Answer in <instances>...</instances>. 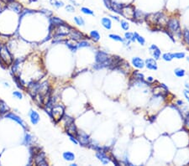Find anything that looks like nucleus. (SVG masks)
<instances>
[{
	"label": "nucleus",
	"instance_id": "obj_28",
	"mask_svg": "<svg viewBox=\"0 0 189 166\" xmlns=\"http://www.w3.org/2000/svg\"><path fill=\"white\" fill-rule=\"evenodd\" d=\"M174 73H175V75L177 77H183L184 76H185V71H184L183 69H182V68H177V69H175Z\"/></svg>",
	"mask_w": 189,
	"mask_h": 166
},
{
	"label": "nucleus",
	"instance_id": "obj_34",
	"mask_svg": "<svg viewBox=\"0 0 189 166\" xmlns=\"http://www.w3.org/2000/svg\"><path fill=\"white\" fill-rule=\"evenodd\" d=\"M81 11L85 14H88V15H93V11L92 10V9H90L88 8H86V7H83L82 9H81Z\"/></svg>",
	"mask_w": 189,
	"mask_h": 166
},
{
	"label": "nucleus",
	"instance_id": "obj_52",
	"mask_svg": "<svg viewBox=\"0 0 189 166\" xmlns=\"http://www.w3.org/2000/svg\"><path fill=\"white\" fill-rule=\"evenodd\" d=\"M147 82H154V78L151 77H149L147 78Z\"/></svg>",
	"mask_w": 189,
	"mask_h": 166
},
{
	"label": "nucleus",
	"instance_id": "obj_38",
	"mask_svg": "<svg viewBox=\"0 0 189 166\" xmlns=\"http://www.w3.org/2000/svg\"><path fill=\"white\" fill-rule=\"evenodd\" d=\"M66 45H67V46L68 47L69 49L72 52H76L77 49V45H73V44H70L68 41H66Z\"/></svg>",
	"mask_w": 189,
	"mask_h": 166
},
{
	"label": "nucleus",
	"instance_id": "obj_11",
	"mask_svg": "<svg viewBox=\"0 0 189 166\" xmlns=\"http://www.w3.org/2000/svg\"><path fill=\"white\" fill-rule=\"evenodd\" d=\"M68 35L72 40H80L83 39V35L81 32L73 30L72 28L71 29V30L69 32Z\"/></svg>",
	"mask_w": 189,
	"mask_h": 166
},
{
	"label": "nucleus",
	"instance_id": "obj_27",
	"mask_svg": "<svg viewBox=\"0 0 189 166\" xmlns=\"http://www.w3.org/2000/svg\"><path fill=\"white\" fill-rule=\"evenodd\" d=\"M125 38L126 40H129V41H135V35H134V33L127 32V33L125 34Z\"/></svg>",
	"mask_w": 189,
	"mask_h": 166
},
{
	"label": "nucleus",
	"instance_id": "obj_25",
	"mask_svg": "<svg viewBox=\"0 0 189 166\" xmlns=\"http://www.w3.org/2000/svg\"><path fill=\"white\" fill-rule=\"evenodd\" d=\"M90 36L95 41H98L100 40L99 33L97 31V30H93V31L90 32Z\"/></svg>",
	"mask_w": 189,
	"mask_h": 166
},
{
	"label": "nucleus",
	"instance_id": "obj_29",
	"mask_svg": "<svg viewBox=\"0 0 189 166\" xmlns=\"http://www.w3.org/2000/svg\"><path fill=\"white\" fill-rule=\"evenodd\" d=\"M32 141V136L30 134H25V139H24V144L25 145H29Z\"/></svg>",
	"mask_w": 189,
	"mask_h": 166
},
{
	"label": "nucleus",
	"instance_id": "obj_53",
	"mask_svg": "<svg viewBox=\"0 0 189 166\" xmlns=\"http://www.w3.org/2000/svg\"><path fill=\"white\" fill-rule=\"evenodd\" d=\"M110 17H111V18H113V19H115V20H117V21H119V18H118V17H117V16H114V15H110Z\"/></svg>",
	"mask_w": 189,
	"mask_h": 166
},
{
	"label": "nucleus",
	"instance_id": "obj_2",
	"mask_svg": "<svg viewBox=\"0 0 189 166\" xmlns=\"http://www.w3.org/2000/svg\"><path fill=\"white\" fill-rule=\"evenodd\" d=\"M51 118L56 122H59L61 119H62L64 116V108L62 105H56L53 106L52 108L51 109V112L49 113Z\"/></svg>",
	"mask_w": 189,
	"mask_h": 166
},
{
	"label": "nucleus",
	"instance_id": "obj_12",
	"mask_svg": "<svg viewBox=\"0 0 189 166\" xmlns=\"http://www.w3.org/2000/svg\"><path fill=\"white\" fill-rule=\"evenodd\" d=\"M145 66H146L148 69L150 70H157V63H156V60L153 59V58H149L146 60L145 61Z\"/></svg>",
	"mask_w": 189,
	"mask_h": 166
},
{
	"label": "nucleus",
	"instance_id": "obj_5",
	"mask_svg": "<svg viewBox=\"0 0 189 166\" xmlns=\"http://www.w3.org/2000/svg\"><path fill=\"white\" fill-rule=\"evenodd\" d=\"M76 139L78 141V144H80L82 146H88L89 144V136L86 133H84L83 131H77L76 134Z\"/></svg>",
	"mask_w": 189,
	"mask_h": 166
},
{
	"label": "nucleus",
	"instance_id": "obj_43",
	"mask_svg": "<svg viewBox=\"0 0 189 166\" xmlns=\"http://www.w3.org/2000/svg\"><path fill=\"white\" fill-rule=\"evenodd\" d=\"M66 10L67 11V12H71V13H72V12H75V9H74L73 6L71 5V4H69V5L66 6Z\"/></svg>",
	"mask_w": 189,
	"mask_h": 166
},
{
	"label": "nucleus",
	"instance_id": "obj_35",
	"mask_svg": "<svg viewBox=\"0 0 189 166\" xmlns=\"http://www.w3.org/2000/svg\"><path fill=\"white\" fill-rule=\"evenodd\" d=\"M74 21L76 22V24H77V25L83 26L84 24H85L83 19L82 17H75V18H74Z\"/></svg>",
	"mask_w": 189,
	"mask_h": 166
},
{
	"label": "nucleus",
	"instance_id": "obj_4",
	"mask_svg": "<svg viewBox=\"0 0 189 166\" xmlns=\"http://www.w3.org/2000/svg\"><path fill=\"white\" fill-rule=\"evenodd\" d=\"M167 28L169 29L170 32H172V33H177L178 35L180 36V24H179V21L176 18H171L169 19L167 22Z\"/></svg>",
	"mask_w": 189,
	"mask_h": 166
},
{
	"label": "nucleus",
	"instance_id": "obj_42",
	"mask_svg": "<svg viewBox=\"0 0 189 166\" xmlns=\"http://www.w3.org/2000/svg\"><path fill=\"white\" fill-rule=\"evenodd\" d=\"M14 80H15V82L17 84V86H18V87H20V88H23L24 87H23V85H22V83L20 82V78L19 77H15L14 78Z\"/></svg>",
	"mask_w": 189,
	"mask_h": 166
},
{
	"label": "nucleus",
	"instance_id": "obj_36",
	"mask_svg": "<svg viewBox=\"0 0 189 166\" xmlns=\"http://www.w3.org/2000/svg\"><path fill=\"white\" fill-rule=\"evenodd\" d=\"M120 25H121V27H122V29H123L124 30H128L130 29V25H129V23H128L127 21L121 20Z\"/></svg>",
	"mask_w": 189,
	"mask_h": 166
},
{
	"label": "nucleus",
	"instance_id": "obj_7",
	"mask_svg": "<svg viewBox=\"0 0 189 166\" xmlns=\"http://www.w3.org/2000/svg\"><path fill=\"white\" fill-rule=\"evenodd\" d=\"M35 163L36 165H42V166H47L48 164L46 160V156L45 154L40 152L37 154L35 155Z\"/></svg>",
	"mask_w": 189,
	"mask_h": 166
},
{
	"label": "nucleus",
	"instance_id": "obj_31",
	"mask_svg": "<svg viewBox=\"0 0 189 166\" xmlns=\"http://www.w3.org/2000/svg\"><path fill=\"white\" fill-rule=\"evenodd\" d=\"M62 118H64V121H65V126H67V125H69L70 123H74V118L69 117L67 115H66L65 117H63Z\"/></svg>",
	"mask_w": 189,
	"mask_h": 166
},
{
	"label": "nucleus",
	"instance_id": "obj_26",
	"mask_svg": "<svg viewBox=\"0 0 189 166\" xmlns=\"http://www.w3.org/2000/svg\"><path fill=\"white\" fill-rule=\"evenodd\" d=\"M134 35H135V40L138 41V43H139L140 45H145L146 40H145V39H144L143 37L140 36L138 33H134Z\"/></svg>",
	"mask_w": 189,
	"mask_h": 166
},
{
	"label": "nucleus",
	"instance_id": "obj_33",
	"mask_svg": "<svg viewBox=\"0 0 189 166\" xmlns=\"http://www.w3.org/2000/svg\"><path fill=\"white\" fill-rule=\"evenodd\" d=\"M51 3L52 4V5L56 6V8H61L64 6V3L59 0H51Z\"/></svg>",
	"mask_w": 189,
	"mask_h": 166
},
{
	"label": "nucleus",
	"instance_id": "obj_55",
	"mask_svg": "<svg viewBox=\"0 0 189 166\" xmlns=\"http://www.w3.org/2000/svg\"><path fill=\"white\" fill-rule=\"evenodd\" d=\"M5 2H7V3H9V2H12V1H15V0H4Z\"/></svg>",
	"mask_w": 189,
	"mask_h": 166
},
{
	"label": "nucleus",
	"instance_id": "obj_47",
	"mask_svg": "<svg viewBox=\"0 0 189 166\" xmlns=\"http://www.w3.org/2000/svg\"><path fill=\"white\" fill-rule=\"evenodd\" d=\"M183 94H184V97H186V99L188 101V102H189V90H188V89L184 90Z\"/></svg>",
	"mask_w": 189,
	"mask_h": 166
},
{
	"label": "nucleus",
	"instance_id": "obj_30",
	"mask_svg": "<svg viewBox=\"0 0 189 166\" xmlns=\"http://www.w3.org/2000/svg\"><path fill=\"white\" fill-rule=\"evenodd\" d=\"M109 38L115 40V41H119V42H124V39L121 38V36L118 35H114V34H111L109 35Z\"/></svg>",
	"mask_w": 189,
	"mask_h": 166
},
{
	"label": "nucleus",
	"instance_id": "obj_10",
	"mask_svg": "<svg viewBox=\"0 0 189 166\" xmlns=\"http://www.w3.org/2000/svg\"><path fill=\"white\" fill-rule=\"evenodd\" d=\"M109 58V55L104 51H98L95 55V61L96 63H103L106 61Z\"/></svg>",
	"mask_w": 189,
	"mask_h": 166
},
{
	"label": "nucleus",
	"instance_id": "obj_46",
	"mask_svg": "<svg viewBox=\"0 0 189 166\" xmlns=\"http://www.w3.org/2000/svg\"><path fill=\"white\" fill-rule=\"evenodd\" d=\"M13 95H14V97H16L17 98H19V99H21L22 97H23L22 94H21L20 92H13Z\"/></svg>",
	"mask_w": 189,
	"mask_h": 166
},
{
	"label": "nucleus",
	"instance_id": "obj_1",
	"mask_svg": "<svg viewBox=\"0 0 189 166\" xmlns=\"http://www.w3.org/2000/svg\"><path fill=\"white\" fill-rule=\"evenodd\" d=\"M0 59L2 61V62L6 66H10L12 65V63L14 62V60L11 56L10 52L5 45L0 47Z\"/></svg>",
	"mask_w": 189,
	"mask_h": 166
},
{
	"label": "nucleus",
	"instance_id": "obj_32",
	"mask_svg": "<svg viewBox=\"0 0 189 166\" xmlns=\"http://www.w3.org/2000/svg\"><path fill=\"white\" fill-rule=\"evenodd\" d=\"M172 58H176V59H183L185 57V53L183 52H177V53H173L172 54Z\"/></svg>",
	"mask_w": 189,
	"mask_h": 166
},
{
	"label": "nucleus",
	"instance_id": "obj_41",
	"mask_svg": "<svg viewBox=\"0 0 189 166\" xmlns=\"http://www.w3.org/2000/svg\"><path fill=\"white\" fill-rule=\"evenodd\" d=\"M104 3V5L106 8H108L109 9H111V4H112V0H103Z\"/></svg>",
	"mask_w": 189,
	"mask_h": 166
},
{
	"label": "nucleus",
	"instance_id": "obj_49",
	"mask_svg": "<svg viewBox=\"0 0 189 166\" xmlns=\"http://www.w3.org/2000/svg\"><path fill=\"white\" fill-rule=\"evenodd\" d=\"M125 165H130V166H133V165H132L131 163L129 161V160H128L127 158H125Z\"/></svg>",
	"mask_w": 189,
	"mask_h": 166
},
{
	"label": "nucleus",
	"instance_id": "obj_14",
	"mask_svg": "<svg viewBox=\"0 0 189 166\" xmlns=\"http://www.w3.org/2000/svg\"><path fill=\"white\" fill-rule=\"evenodd\" d=\"M123 6H124L123 4L117 3V2H115V1H112L110 10H112L113 12H114V13H117V14H121V10H122Z\"/></svg>",
	"mask_w": 189,
	"mask_h": 166
},
{
	"label": "nucleus",
	"instance_id": "obj_16",
	"mask_svg": "<svg viewBox=\"0 0 189 166\" xmlns=\"http://www.w3.org/2000/svg\"><path fill=\"white\" fill-rule=\"evenodd\" d=\"M66 129H67V134L69 135H72V136H75L76 137V134L77 133V127L74 123H70L67 126H66Z\"/></svg>",
	"mask_w": 189,
	"mask_h": 166
},
{
	"label": "nucleus",
	"instance_id": "obj_21",
	"mask_svg": "<svg viewBox=\"0 0 189 166\" xmlns=\"http://www.w3.org/2000/svg\"><path fill=\"white\" fill-rule=\"evenodd\" d=\"M101 22H102V25H103V26L104 27L105 29L110 30L111 28H112V22H111L110 19H109V18H103Z\"/></svg>",
	"mask_w": 189,
	"mask_h": 166
},
{
	"label": "nucleus",
	"instance_id": "obj_56",
	"mask_svg": "<svg viewBox=\"0 0 189 166\" xmlns=\"http://www.w3.org/2000/svg\"><path fill=\"white\" fill-rule=\"evenodd\" d=\"M71 166H77V164H72Z\"/></svg>",
	"mask_w": 189,
	"mask_h": 166
},
{
	"label": "nucleus",
	"instance_id": "obj_40",
	"mask_svg": "<svg viewBox=\"0 0 189 166\" xmlns=\"http://www.w3.org/2000/svg\"><path fill=\"white\" fill-rule=\"evenodd\" d=\"M89 46H90L89 43L87 41H84V40L79 42L78 45H77V47H78V48H83V47H89Z\"/></svg>",
	"mask_w": 189,
	"mask_h": 166
},
{
	"label": "nucleus",
	"instance_id": "obj_19",
	"mask_svg": "<svg viewBox=\"0 0 189 166\" xmlns=\"http://www.w3.org/2000/svg\"><path fill=\"white\" fill-rule=\"evenodd\" d=\"M30 121L34 125L37 124L40 121V116L35 111L30 110Z\"/></svg>",
	"mask_w": 189,
	"mask_h": 166
},
{
	"label": "nucleus",
	"instance_id": "obj_54",
	"mask_svg": "<svg viewBox=\"0 0 189 166\" xmlns=\"http://www.w3.org/2000/svg\"><path fill=\"white\" fill-rule=\"evenodd\" d=\"M185 87L189 90V82H186L185 83Z\"/></svg>",
	"mask_w": 189,
	"mask_h": 166
},
{
	"label": "nucleus",
	"instance_id": "obj_37",
	"mask_svg": "<svg viewBox=\"0 0 189 166\" xmlns=\"http://www.w3.org/2000/svg\"><path fill=\"white\" fill-rule=\"evenodd\" d=\"M162 59L166 61H171L173 58L172 56V54L171 53H165L162 56Z\"/></svg>",
	"mask_w": 189,
	"mask_h": 166
},
{
	"label": "nucleus",
	"instance_id": "obj_45",
	"mask_svg": "<svg viewBox=\"0 0 189 166\" xmlns=\"http://www.w3.org/2000/svg\"><path fill=\"white\" fill-rule=\"evenodd\" d=\"M69 137H70V140L72 141V143H74L75 144H78V141L77 140V139H76V137H75V136L69 135Z\"/></svg>",
	"mask_w": 189,
	"mask_h": 166
},
{
	"label": "nucleus",
	"instance_id": "obj_6",
	"mask_svg": "<svg viewBox=\"0 0 189 166\" xmlns=\"http://www.w3.org/2000/svg\"><path fill=\"white\" fill-rule=\"evenodd\" d=\"M163 15L162 13H156V14H146L145 19L147 21V23L151 25H157L160 19Z\"/></svg>",
	"mask_w": 189,
	"mask_h": 166
},
{
	"label": "nucleus",
	"instance_id": "obj_57",
	"mask_svg": "<svg viewBox=\"0 0 189 166\" xmlns=\"http://www.w3.org/2000/svg\"><path fill=\"white\" fill-rule=\"evenodd\" d=\"M187 61H188V62H189V57L187 58Z\"/></svg>",
	"mask_w": 189,
	"mask_h": 166
},
{
	"label": "nucleus",
	"instance_id": "obj_44",
	"mask_svg": "<svg viewBox=\"0 0 189 166\" xmlns=\"http://www.w3.org/2000/svg\"><path fill=\"white\" fill-rule=\"evenodd\" d=\"M41 12L43 13V14H45L46 15H47V16H51V14H52V12H51V10H48V9H41Z\"/></svg>",
	"mask_w": 189,
	"mask_h": 166
},
{
	"label": "nucleus",
	"instance_id": "obj_24",
	"mask_svg": "<svg viewBox=\"0 0 189 166\" xmlns=\"http://www.w3.org/2000/svg\"><path fill=\"white\" fill-rule=\"evenodd\" d=\"M134 79L135 81H144V75L142 73L139 72L138 71H135V72L133 73Z\"/></svg>",
	"mask_w": 189,
	"mask_h": 166
},
{
	"label": "nucleus",
	"instance_id": "obj_51",
	"mask_svg": "<svg viewBox=\"0 0 189 166\" xmlns=\"http://www.w3.org/2000/svg\"><path fill=\"white\" fill-rule=\"evenodd\" d=\"M113 162H114V165H117V166H119V162H118V161L116 160V159H115V158H114V159H113Z\"/></svg>",
	"mask_w": 189,
	"mask_h": 166
},
{
	"label": "nucleus",
	"instance_id": "obj_48",
	"mask_svg": "<svg viewBox=\"0 0 189 166\" xmlns=\"http://www.w3.org/2000/svg\"><path fill=\"white\" fill-rule=\"evenodd\" d=\"M185 126L189 128V113H188L187 117L185 118Z\"/></svg>",
	"mask_w": 189,
	"mask_h": 166
},
{
	"label": "nucleus",
	"instance_id": "obj_8",
	"mask_svg": "<svg viewBox=\"0 0 189 166\" xmlns=\"http://www.w3.org/2000/svg\"><path fill=\"white\" fill-rule=\"evenodd\" d=\"M96 157L101 161V163L103 165H108L111 161L110 157H109V156L106 154V153L103 152V151H97Z\"/></svg>",
	"mask_w": 189,
	"mask_h": 166
},
{
	"label": "nucleus",
	"instance_id": "obj_3",
	"mask_svg": "<svg viewBox=\"0 0 189 166\" xmlns=\"http://www.w3.org/2000/svg\"><path fill=\"white\" fill-rule=\"evenodd\" d=\"M135 11V9L131 4L124 5L122 8V10H121V15L124 16L125 19H131L133 21Z\"/></svg>",
	"mask_w": 189,
	"mask_h": 166
},
{
	"label": "nucleus",
	"instance_id": "obj_17",
	"mask_svg": "<svg viewBox=\"0 0 189 166\" xmlns=\"http://www.w3.org/2000/svg\"><path fill=\"white\" fill-rule=\"evenodd\" d=\"M145 18H146V14H144L142 11L135 9L133 21H135V22H142L143 19H145Z\"/></svg>",
	"mask_w": 189,
	"mask_h": 166
},
{
	"label": "nucleus",
	"instance_id": "obj_22",
	"mask_svg": "<svg viewBox=\"0 0 189 166\" xmlns=\"http://www.w3.org/2000/svg\"><path fill=\"white\" fill-rule=\"evenodd\" d=\"M9 108L8 107V105L4 101H0V114H4L9 112Z\"/></svg>",
	"mask_w": 189,
	"mask_h": 166
},
{
	"label": "nucleus",
	"instance_id": "obj_23",
	"mask_svg": "<svg viewBox=\"0 0 189 166\" xmlns=\"http://www.w3.org/2000/svg\"><path fill=\"white\" fill-rule=\"evenodd\" d=\"M63 158H64V160H67V161H72L75 160V154H74L73 153H72V152H65V153H63Z\"/></svg>",
	"mask_w": 189,
	"mask_h": 166
},
{
	"label": "nucleus",
	"instance_id": "obj_13",
	"mask_svg": "<svg viewBox=\"0 0 189 166\" xmlns=\"http://www.w3.org/2000/svg\"><path fill=\"white\" fill-rule=\"evenodd\" d=\"M5 118H9V119L14 120V121H16L19 124H20L24 128H26V125H25V123H24V121L21 119L20 117H18L17 115L14 114V113H9V114L6 115Z\"/></svg>",
	"mask_w": 189,
	"mask_h": 166
},
{
	"label": "nucleus",
	"instance_id": "obj_15",
	"mask_svg": "<svg viewBox=\"0 0 189 166\" xmlns=\"http://www.w3.org/2000/svg\"><path fill=\"white\" fill-rule=\"evenodd\" d=\"M132 65L138 69H142L145 67V61L140 57H134L132 59Z\"/></svg>",
	"mask_w": 189,
	"mask_h": 166
},
{
	"label": "nucleus",
	"instance_id": "obj_18",
	"mask_svg": "<svg viewBox=\"0 0 189 166\" xmlns=\"http://www.w3.org/2000/svg\"><path fill=\"white\" fill-rule=\"evenodd\" d=\"M150 50L151 51V53H152L155 60H159L160 57H161V50L156 45H152L150 47Z\"/></svg>",
	"mask_w": 189,
	"mask_h": 166
},
{
	"label": "nucleus",
	"instance_id": "obj_20",
	"mask_svg": "<svg viewBox=\"0 0 189 166\" xmlns=\"http://www.w3.org/2000/svg\"><path fill=\"white\" fill-rule=\"evenodd\" d=\"M50 23H51V25H54V26H60L63 25V24H65V22L62 20V19H59L57 17H52V18H51V19H50Z\"/></svg>",
	"mask_w": 189,
	"mask_h": 166
},
{
	"label": "nucleus",
	"instance_id": "obj_39",
	"mask_svg": "<svg viewBox=\"0 0 189 166\" xmlns=\"http://www.w3.org/2000/svg\"><path fill=\"white\" fill-rule=\"evenodd\" d=\"M183 37H184V40H185V41L187 42V43H188V44L189 45V30H188V29L184 30Z\"/></svg>",
	"mask_w": 189,
	"mask_h": 166
},
{
	"label": "nucleus",
	"instance_id": "obj_50",
	"mask_svg": "<svg viewBox=\"0 0 189 166\" xmlns=\"http://www.w3.org/2000/svg\"><path fill=\"white\" fill-rule=\"evenodd\" d=\"M184 104V102L182 101V100H178V101H177V106H182Z\"/></svg>",
	"mask_w": 189,
	"mask_h": 166
},
{
	"label": "nucleus",
	"instance_id": "obj_9",
	"mask_svg": "<svg viewBox=\"0 0 189 166\" xmlns=\"http://www.w3.org/2000/svg\"><path fill=\"white\" fill-rule=\"evenodd\" d=\"M7 8H9V9H11L12 11H14L17 14H20L22 12V6H21L20 4L17 3L15 1H12V2H9L7 4Z\"/></svg>",
	"mask_w": 189,
	"mask_h": 166
}]
</instances>
